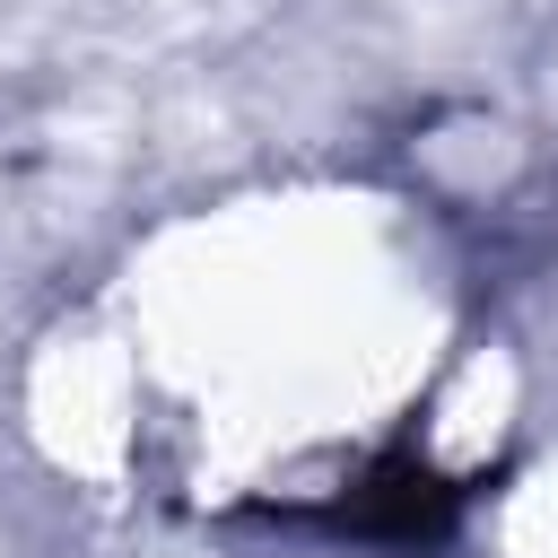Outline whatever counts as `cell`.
Instances as JSON below:
<instances>
[{
    "label": "cell",
    "instance_id": "6da1fadb",
    "mask_svg": "<svg viewBox=\"0 0 558 558\" xmlns=\"http://www.w3.org/2000/svg\"><path fill=\"white\" fill-rule=\"evenodd\" d=\"M462 480H445L436 462L418 453H384L366 462L357 480H340L331 497L314 506H288V523H314L331 541H366V549H436L453 523H462Z\"/></svg>",
    "mask_w": 558,
    "mask_h": 558
}]
</instances>
